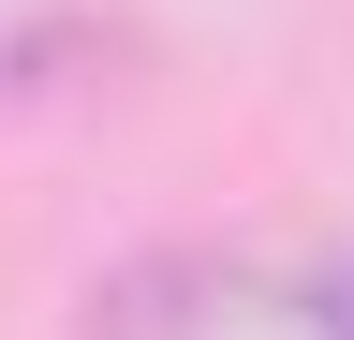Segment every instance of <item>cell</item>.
<instances>
[{"instance_id":"1","label":"cell","mask_w":354,"mask_h":340,"mask_svg":"<svg viewBox=\"0 0 354 340\" xmlns=\"http://www.w3.org/2000/svg\"><path fill=\"white\" fill-rule=\"evenodd\" d=\"M310 325H325V340H354V251H339V267H310Z\"/></svg>"}]
</instances>
